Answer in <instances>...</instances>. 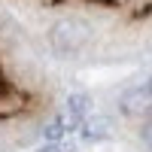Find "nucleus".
Listing matches in <instances>:
<instances>
[{
	"label": "nucleus",
	"mask_w": 152,
	"mask_h": 152,
	"mask_svg": "<svg viewBox=\"0 0 152 152\" xmlns=\"http://www.w3.org/2000/svg\"><path fill=\"white\" fill-rule=\"evenodd\" d=\"M140 137H143V143H146V146L152 149V119H149V122L143 125V131H140Z\"/></svg>",
	"instance_id": "39448f33"
},
{
	"label": "nucleus",
	"mask_w": 152,
	"mask_h": 152,
	"mask_svg": "<svg viewBox=\"0 0 152 152\" xmlns=\"http://www.w3.org/2000/svg\"><path fill=\"white\" fill-rule=\"evenodd\" d=\"M146 82H149V85H152V73H149V79H146Z\"/></svg>",
	"instance_id": "423d86ee"
},
{
	"label": "nucleus",
	"mask_w": 152,
	"mask_h": 152,
	"mask_svg": "<svg viewBox=\"0 0 152 152\" xmlns=\"http://www.w3.org/2000/svg\"><path fill=\"white\" fill-rule=\"evenodd\" d=\"M79 131H82L85 140H104V137L110 134V119H104V116H88Z\"/></svg>",
	"instance_id": "7ed1b4c3"
},
{
	"label": "nucleus",
	"mask_w": 152,
	"mask_h": 152,
	"mask_svg": "<svg viewBox=\"0 0 152 152\" xmlns=\"http://www.w3.org/2000/svg\"><path fill=\"white\" fill-rule=\"evenodd\" d=\"M119 107H122L125 116H146V113H152V85L140 82V85L128 88L119 97Z\"/></svg>",
	"instance_id": "f03ea898"
},
{
	"label": "nucleus",
	"mask_w": 152,
	"mask_h": 152,
	"mask_svg": "<svg viewBox=\"0 0 152 152\" xmlns=\"http://www.w3.org/2000/svg\"><path fill=\"white\" fill-rule=\"evenodd\" d=\"M40 152H73V143H70V140H55V143L43 146Z\"/></svg>",
	"instance_id": "20e7f679"
},
{
	"label": "nucleus",
	"mask_w": 152,
	"mask_h": 152,
	"mask_svg": "<svg viewBox=\"0 0 152 152\" xmlns=\"http://www.w3.org/2000/svg\"><path fill=\"white\" fill-rule=\"evenodd\" d=\"M88 40H91V28L79 18H61L49 31V43L58 55H76Z\"/></svg>",
	"instance_id": "f257e3e1"
}]
</instances>
